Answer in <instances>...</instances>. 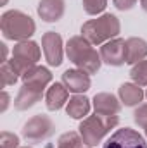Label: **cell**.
Here are the masks:
<instances>
[{
  "label": "cell",
  "mask_w": 147,
  "mask_h": 148,
  "mask_svg": "<svg viewBox=\"0 0 147 148\" xmlns=\"http://www.w3.org/2000/svg\"><path fill=\"white\" fill-rule=\"evenodd\" d=\"M102 62L107 66H123L126 62V41L121 38H112L101 47Z\"/></svg>",
  "instance_id": "cell-8"
},
{
  "label": "cell",
  "mask_w": 147,
  "mask_h": 148,
  "mask_svg": "<svg viewBox=\"0 0 147 148\" xmlns=\"http://www.w3.org/2000/svg\"><path fill=\"white\" fill-rule=\"evenodd\" d=\"M45 100H47L49 110H59V109H62V105L68 102V88L64 84H61V83H54L47 90Z\"/></svg>",
  "instance_id": "cell-16"
},
{
  "label": "cell",
  "mask_w": 147,
  "mask_h": 148,
  "mask_svg": "<svg viewBox=\"0 0 147 148\" xmlns=\"http://www.w3.org/2000/svg\"><path fill=\"white\" fill-rule=\"evenodd\" d=\"M42 95H43L42 91H38L35 88H31V86L23 84L21 90H19V93H17V97H16V100H14V107L17 110H28L37 102L42 100Z\"/></svg>",
  "instance_id": "cell-14"
},
{
  "label": "cell",
  "mask_w": 147,
  "mask_h": 148,
  "mask_svg": "<svg viewBox=\"0 0 147 148\" xmlns=\"http://www.w3.org/2000/svg\"><path fill=\"white\" fill-rule=\"evenodd\" d=\"M130 76L135 81V84L147 86V60H140L139 64H135L130 71Z\"/></svg>",
  "instance_id": "cell-21"
},
{
  "label": "cell",
  "mask_w": 147,
  "mask_h": 148,
  "mask_svg": "<svg viewBox=\"0 0 147 148\" xmlns=\"http://www.w3.org/2000/svg\"><path fill=\"white\" fill-rule=\"evenodd\" d=\"M81 145H83L81 134H78L74 131L64 133L57 141V148H81Z\"/></svg>",
  "instance_id": "cell-20"
},
{
  "label": "cell",
  "mask_w": 147,
  "mask_h": 148,
  "mask_svg": "<svg viewBox=\"0 0 147 148\" xmlns=\"http://www.w3.org/2000/svg\"><path fill=\"white\" fill-rule=\"evenodd\" d=\"M7 107H9V95L3 91V93H2V107H0V112H5Z\"/></svg>",
  "instance_id": "cell-26"
},
{
  "label": "cell",
  "mask_w": 147,
  "mask_h": 148,
  "mask_svg": "<svg viewBox=\"0 0 147 148\" xmlns=\"http://www.w3.org/2000/svg\"><path fill=\"white\" fill-rule=\"evenodd\" d=\"M40 59V47L35 41H19L14 50H12V59L9 60L12 64V67L19 73V76H23L24 73H28L31 67H35Z\"/></svg>",
  "instance_id": "cell-5"
},
{
  "label": "cell",
  "mask_w": 147,
  "mask_h": 148,
  "mask_svg": "<svg viewBox=\"0 0 147 148\" xmlns=\"http://www.w3.org/2000/svg\"><path fill=\"white\" fill-rule=\"evenodd\" d=\"M146 97H147V93H146Z\"/></svg>",
  "instance_id": "cell-32"
},
{
  "label": "cell",
  "mask_w": 147,
  "mask_h": 148,
  "mask_svg": "<svg viewBox=\"0 0 147 148\" xmlns=\"http://www.w3.org/2000/svg\"><path fill=\"white\" fill-rule=\"evenodd\" d=\"M88 148H92V147H88Z\"/></svg>",
  "instance_id": "cell-33"
},
{
  "label": "cell",
  "mask_w": 147,
  "mask_h": 148,
  "mask_svg": "<svg viewBox=\"0 0 147 148\" xmlns=\"http://www.w3.org/2000/svg\"><path fill=\"white\" fill-rule=\"evenodd\" d=\"M64 0H40L38 3V16L45 23H55L64 14Z\"/></svg>",
  "instance_id": "cell-12"
},
{
  "label": "cell",
  "mask_w": 147,
  "mask_h": 148,
  "mask_svg": "<svg viewBox=\"0 0 147 148\" xmlns=\"http://www.w3.org/2000/svg\"><path fill=\"white\" fill-rule=\"evenodd\" d=\"M62 84L68 88V91L73 93H85L90 88V74L81 69H68L62 74Z\"/></svg>",
  "instance_id": "cell-10"
},
{
  "label": "cell",
  "mask_w": 147,
  "mask_h": 148,
  "mask_svg": "<svg viewBox=\"0 0 147 148\" xmlns=\"http://www.w3.org/2000/svg\"><path fill=\"white\" fill-rule=\"evenodd\" d=\"M19 138L14 133L9 131H2L0 134V148H19Z\"/></svg>",
  "instance_id": "cell-23"
},
{
  "label": "cell",
  "mask_w": 147,
  "mask_h": 148,
  "mask_svg": "<svg viewBox=\"0 0 147 148\" xmlns=\"http://www.w3.org/2000/svg\"><path fill=\"white\" fill-rule=\"evenodd\" d=\"M0 48H2V64H3V62H7V45L0 43Z\"/></svg>",
  "instance_id": "cell-27"
},
{
  "label": "cell",
  "mask_w": 147,
  "mask_h": 148,
  "mask_svg": "<svg viewBox=\"0 0 147 148\" xmlns=\"http://www.w3.org/2000/svg\"><path fill=\"white\" fill-rule=\"evenodd\" d=\"M54 133H55V124L49 115H35L23 127V136L33 143L50 138Z\"/></svg>",
  "instance_id": "cell-6"
},
{
  "label": "cell",
  "mask_w": 147,
  "mask_h": 148,
  "mask_svg": "<svg viewBox=\"0 0 147 148\" xmlns=\"http://www.w3.org/2000/svg\"><path fill=\"white\" fill-rule=\"evenodd\" d=\"M66 53L74 66L87 74H95L101 69L102 57L95 48H92V43L85 36L69 38L66 43Z\"/></svg>",
  "instance_id": "cell-1"
},
{
  "label": "cell",
  "mask_w": 147,
  "mask_h": 148,
  "mask_svg": "<svg viewBox=\"0 0 147 148\" xmlns=\"http://www.w3.org/2000/svg\"><path fill=\"white\" fill-rule=\"evenodd\" d=\"M94 109L95 114L101 115H116L121 109V103L112 93H97L94 97Z\"/></svg>",
  "instance_id": "cell-13"
},
{
  "label": "cell",
  "mask_w": 147,
  "mask_h": 148,
  "mask_svg": "<svg viewBox=\"0 0 147 148\" xmlns=\"http://www.w3.org/2000/svg\"><path fill=\"white\" fill-rule=\"evenodd\" d=\"M142 7H144V10L147 12V0H142Z\"/></svg>",
  "instance_id": "cell-28"
},
{
  "label": "cell",
  "mask_w": 147,
  "mask_h": 148,
  "mask_svg": "<svg viewBox=\"0 0 147 148\" xmlns=\"http://www.w3.org/2000/svg\"><path fill=\"white\" fill-rule=\"evenodd\" d=\"M21 77H23V84L31 86V88H35L38 91H42V93H43L45 86L52 81L50 71H49L47 67H43V66H35V67H31L28 73H24Z\"/></svg>",
  "instance_id": "cell-11"
},
{
  "label": "cell",
  "mask_w": 147,
  "mask_h": 148,
  "mask_svg": "<svg viewBox=\"0 0 147 148\" xmlns=\"http://www.w3.org/2000/svg\"><path fill=\"white\" fill-rule=\"evenodd\" d=\"M23 148H30V147H23Z\"/></svg>",
  "instance_id": "cell-31"
},
{
  "label": "cell",
  "mask_w": 147,
  "mask_h": 148,
  "mask_svg": "<svg viewBox=\"0 0 147 148\" xmlns=\"http://www.w3.org/2000/svg\"><path fill=\"white\" fill-rule=\"evenodd\" d=\"M133 119H135V122L140 126V127H147V105H140L135 114H133Z\"/></svg>",
  "instance_id": "cell-24"
},
{
  "label": "cell",
  "mask_w": 147,
  "mask_h": 148,
  "mask_svg": "<svg viewBox=\"0 0 147 148\" xmlns=\"http://www.w3.org/2000/svg\"><path fill=\"white\" fill-rule=\"evenodd\" d=\"M42 48L49 66L57 67L62 64V38L55 31H47L42 36Z\"/></svg>",
  "instance_id": "cell-9"
},
{
  "label": "cell",
  "mask_w": 147,
  "mask_h": 148,
  "mask_svg": "<svg viewBox=\"0 0 147 148\" xmlns=\"http://www.w3.org/2000/svg\"><path fill=\"white\" fill-rule=\"evenodd\" d=\"M0 77H2V88L9 86V84H14L17 79H19V73L12 67V64L7 60L2 64L0 67Z\"/></svg>",
  "instance_id": "cell-19"
},
{
  "label": "cell",
  "mask_w": 147,
  "mask_h": 148,
  "mask_svg": "<svg viewBox=\"0 0 147 148\" xmlns=\"http://www.w3.org/2000/svg\"><path fill=\"white\" fill-rule=\"evenodd\" d=\"M66 112L73 119H83L90 112V100L85 95H74L66 105Z\"/></svg>",
  "instance_id": "cell-18"
},
{
  "label": "cell",
  "mask_w": 147,
  "mask_h": 148,
  "mask_svg": "<svg viewBox=\"0 0 147 148\" xmlns=\"http://www.w3.org/2000/svg\"><path fill=\"white\" fill-rule=\"evenodd\" d=\"M5 2H7V0H2V3H5Z\"/></svg>",
  "instance_id": "cell-29"
},
{
  "label": "cell",
  "mask_w": 147,
  "mask_h": 148,
  "mask_svg": "<svg viewBox=\"0 0 147 148\" xmlns=\"http://www.w3.org/2000/svg\"><path fill=\"white\" fill-rule=\"evenodd\" d=\"M0 29L7 40L26 41L30 36H33L37 26L28 14L21 10H7L0 17Z\"/></svg>",
  "instance_id": "cell-2"
},
{
  "label": "cell",
  "mask_w": 147,
  "mask_h": 148,
  "mask_svg": "<svg viewBox=\"0 0 147 148\" xmlns=\"http://www.w3.org/2000/svg\"><path fill=\"white\" fill-rule=\"evenodd\" d=\"M114 2V7L119 9V10H130L137 0H112Z\"/></svg>",
  "instance_id": "cell-25"
},
{
  "label": "cell",
  "mask_w": 147,
  "mask_h": 148,
  "mask_svg": "<svg viewBox=\"0 0 147 148\" xmlns=\"http://www.w3.org/2000/svg\"><path fill=\"white\" fill-rule=\"evenodd\" d=\"M119 19L112 14H104L97 19H90L81 26V36H85L92 45L106 43L119 35Z\"/></svg>",
  "instance_id": "cell-3"
},
{
  "label": "cell",
  "mask_w": 147,
  "mask_h": 148,
  "mask_svg": "<svg viewBox=\"0 0 147 148\" xmlns=\"http://www.w3.org/2000/svg\"><path fill=\"white\" fill-rule=\"evenodd\" d=\"M147 57V41L142 38H128L126 40V64H139Z\"/></svg>",
  "instance_id": "cell-15"
},
{
  "label": "cell",
  "mask_w": 147,
  "mask_h": 148,
  "mask_svg": "<svg viewBox=\"0 0 147 148\" xmlns=\"http://www.w3.org/2000/svg\"><path fill=\"white\" fill-rule=\"evenodd\" d=\"M102 148H147V143L144 136L139 134L137 131L130 127H123L114 131Z\"/></svg>",
  "instance_id": "cell-7"
},
{
  "label": "cell",
  "mask_w": 147,
  "mask_h": 148,
  "mask_svg": "<svg viewBox=\"0 0 147 148\" xmlns=\"http://www.w3.org/2000/svg\"><path fill=\"white\" fill-rule=\"evenodd\" d=\"M119 122L118 115H101V114H95V115H90L87 119H83V122L80 124V134H81V140L85 145L88 147H94L97 143L102 141V138L109 133L112 127H116Z\"/></svg>",
  "instance_id": "cell-4"
},
{
  "label": "cell",
  "mask_w": 147,
  "mask_h": 148,
  "mask_svg": "<svg viewBox=\"0 0 147 148\" xmlns=\"http://www.w3.org/2000/svg\"><path fill=\"white\" fill-rule=\"evenodd\" d=\"M119 98L126 107H135V105H139L142 102L144 91L135 83H125V84L119 86Z\"/></svg>",
  "instance_id": "cell-17"
},
{
  "label": "cell",
  "mask_w": 147,
  "mask_h": 148,
  "mask_svg": "<svg viewBox=\"0 0 147 148\" xmlns=\"http://www.w3.org/2000/svg\"><path fill=\"white\" fill-rule=\"evenodd\" d=\"M83 2V9L87 14L90 16H95V14H101L106 5H107V0H81Z\"/></svg>",
  "instance_id": "cell-22"
},
{
  "label": "cell",
  "mask_w": 147,
  "mask_h": 148,
  "mask_svg": "<svg viewBox=\"0 0 147 148\" xmlns=\"http://www.w3.org/2000/svg\"><path fill=\"white\" fill-rule=\"evenodd\" d=\"M146 136H147V127H146Z\"/></svg>",
  "instance_id": "cell-30"
}]
</instances>
